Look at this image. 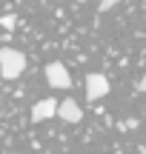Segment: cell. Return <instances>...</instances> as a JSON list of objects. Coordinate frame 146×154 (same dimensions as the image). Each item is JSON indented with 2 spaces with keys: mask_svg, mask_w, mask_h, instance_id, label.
<instances>
[{
  "mask_svg": "<svg viewBox=\"0 0 146 154\" xmlns=\"http://www.w3.org/2000/svg\"><path fill=\"white\" fill-rule=\"evenodd\" d=\"M115 9V0H103L100 3V11H112Z\"/></svg>",
  "mask_w": 146,
  "mask_h": 154,
  "instance_id": "obj_7",
  "label": "cell"
},
{
  "mask_svg": "<svg viewBox=\"0 0 146 154\" xmlns=\"http://www.w3.org/2000/svg\"><path fill=\"white\" fill-rule=\"evenodd\" d=\"M109 91H112V86H109L106 74H97V72L86 74V100H89V103H97V100L106 97Z\"/></svg>",
  "mask_w": 146,
  "mask_h": 154,
  "instance_id": "obj_2",
  "label": "cell"
},
{
  "mask_svg": "<svg viewBox=\"0 0 146 154\" xmlns=\"http://www.w3.org/2000/svg\"><path fill=\"white\" fill-rule=\"evenodd\" d=\"M46 83H49L52 88H69V86H72L69 69L63 66L60 60H52L49 66H46Z\"/></svg>",
  "mask_w": 146,
  "mask_h": 154,
  "instance_id": "obj_3",
  "label": "cell"
},
{
  "mask_svg": "<svg viewBox=\"0 0 146 154\" xmlns=\"http://www.w3.org/2000/svg\"><path fill=\"white\" fill-rule=\"evenodd\" d=\"M57 117H60L63 123H80L83 109H80L72 97H66V100H60V103H57Z\"/></svg>",
  "mask_w": 146,
  "mask_h": 154,
  "instance_id": "obj_4",
  "label": "cell"
},
{
  "mask_svg": "<svg viewBox=\"0 0 146 154\" xmlns=\"http://www.w3.org/2000/svg\"><path fill=\"white\" fill-rule=\"evenodd\" d=\"M0 26H3L6 32H11V29L17 26V17L14 14H3V17H0Z\"/></svg>",
  "mask_w": 146,
  "mask_h": 154,
  "instance_id": "obj_6",
  "label": "cell"
},
{
  "mask_svg": "<svg viewBox=\"0 0 146 154\" xmlns=\"http://www.w3.org/2000/svg\"><path fill=\"white\" fill-rule=\"evenodd\" d=\"M55 114H57V103L52 97H46V100H40V103H34L32 123H43V120H49V117H55Z\"/></svg>",
  "mask_w": 146,
  "mask_h": 154,
  "instance_id": "obj_5",
  "label": "cell"
},
{
  "mask_svg": "<svg viewBox=\"0 0 146 154\" xmlns=\"http://www.w3.org/2000/svg\"><path fill=\"white\" fill-rule=\"evenodd\" d=\"M23 72H26V54L17 49H0V77L6 80H17Z\"/></svg>",
  "mask_w": 146,
  "mask_h": 154,
  "instance_id": "obj_1",
  "label": "cell"
},
{
  "mask_svg": "<svg viewBox=\"0 0 146 154\" xmlns=\"http://www.w3.org/2000/svg\"><path fill=\"white\" fill-rule=\"evenodd\" d=\"M138 91H143V94H146V74L141 77V83H138Z\"/></svg>",
  "mask_w": 146,
  "mask_h": 154,
  "instance_id": "obj_8",
  "label": "cell"
}]
</instances>
